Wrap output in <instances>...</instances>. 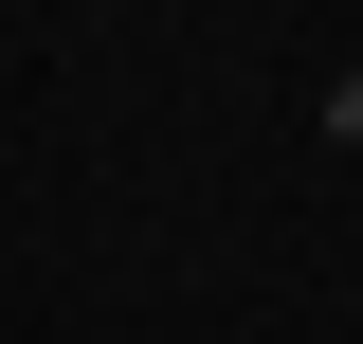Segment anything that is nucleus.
<instances>
[{
  "label": "nucleus",
  "instance_id": "obj_1",
  "mask_svg": "<svg viewBox=\"0 0 363 344\" xmlns=\"http://www.w3.org/2000/svg\"><path fill=\"white\" fill-rule=\"evenodd\" d=\"M327 145H363V73H327Z\"/></svg>",
  "mask_w": 363,
  "mask_h": 344
}]
</instances>
